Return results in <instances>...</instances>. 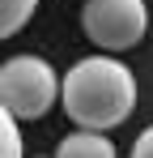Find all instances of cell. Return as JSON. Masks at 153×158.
Listing matches in <instances>:
<instances>
[{
    "instance_id": "cell-1",
    "label": "cell",
    "mask_w": 153,
    "mask_h": 158,
    "mask_svg": "<svg viewBox=\"0 0 153 158\" xmlns=\"http://www.w3.org/2000/svg\"><path fill=\"white\" fill-rule=\"evenodd\" d=\"M60 103L76 128H119L136 107V77L124 60H111L106 52L85 56L60 77Z\"/></svg>"
},
{
    "instance_id": "cell-2",
    "label": "cell",
    "mask_w": 153,
    "mask_h": 158,
    "mask_svg": "<svg viewBox=\"0 0 153 158\" xmlns=\"http://www.w3.org/2000/svg\"><path fill=\"white\" fill-rule=\"evenodd\" d=\"M60 98V77L43 56H13L0 64V103L17 120H43Z\"/></svg>"
},
{
    "instance_id": "cell-3",
    "label": "cell",
    "mask_w": 153,
    "mask_h": 158,
    "mask_svg": "<svg viewBox=\"0 0 153 158\" xmlns=\"http://www.w3.org/2000/svg\"><path fill=\"white\" fill-rule=\"evenodd\" d=\"M81 30L102 52H128L145 39L149 9H145V0H85L81 4Z\"/></svg>"
},
{
    "instance_id": "cell-4",
    "label": "cell",
    "mask_w": 153,
    "mask_h": 158,
    "mask_svg": "<svg viewBox=\"0 0 153 158\" xmlns=\"http://www.w3.org/2000/svg\"><path fill=\"white\" fill-rule=\"evenodd\" d=\"M55 158H119L115 154V141L106 137V132H68L60 145H55Z\"/></svg>"
},
{
    "instance_id": "cell-5",
    "label": "cell",
    "mask_w": 153,
    "mask_h": 158,
    "mask_svg": "<svg viewBox=\"0 0 153 158\" xmlns=\"http://www.w3.org/2000/svg\"><path fill=\"white\" fill-rule=\"evenodd\" d=\"M34 9H38V0H0V43L22 30L34 17Z\"/></svg>"
},
{
    "instance_id": "cell-6",
    "label": "cell",
    "mask_w": 153,
    "mask_h": 158,
    "mask_svg": "<svg viewBox=\"0 0 153 158\" xmlns=\"http://www.w3.org/2000/svg\"><path fill=\"white\" fill-rule=\"evenodd\" d=\"M0 158H26L22 150V128H17V115L0 103Z\"/></svg>"
},
{
    "instance_id": "cell-7",
    "label": "cell",
    "mask_w": 153,
    "mask_h": 158,
    "mask_svg": "<svg viewBox=\"0 0 153 158\" xmlns=\"http://www.w3.org/2000/svg\"><path fill=\"white\" fill-rule=\"evenodd\" d=\"M132 158H153V124L140 137H136V145H132Z\"/></svg>"
}]
</instances>
